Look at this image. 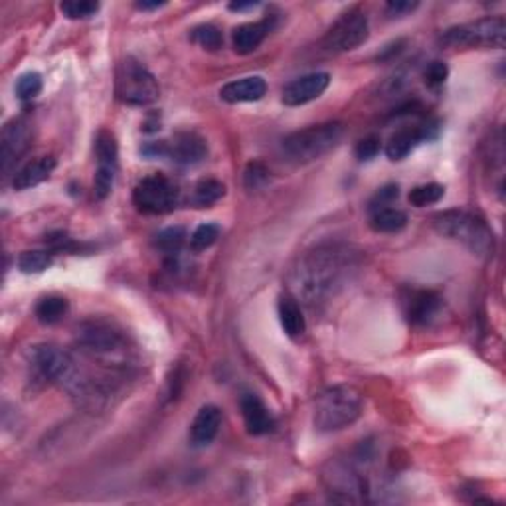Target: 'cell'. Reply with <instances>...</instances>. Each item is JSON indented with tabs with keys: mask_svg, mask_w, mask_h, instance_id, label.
<instances>
[{
	"mask_svg": "<svg viewBox=\"0 0 506 506\" xmlns=\"http://www.w3.org/2000/svg\"><path fill=\"white\" fill-rule=\"evenodd\" d=\"M360 267V251L346 243H323L305 251L289 274L291 295L308 307L329 303Z\"/></svg>",
	"mask_w": 506,
	"mask_h": 506,
	"instance_id": "6da1fadb",
	"label": "cell"
},
{
	"mask_svg": "<svg viewBox=\"0 0 506 506\" xmlns=\"http://www.w3.org/2000/svg\"><path fill=\"white\" fill-rule=\"evenodd\" d=\"M30 362L34 370L38 372L46 382L55 384V386H60L62 390L70 392L72 396L96 398L93 396V384L83 376L78 362L73 360L68 352L58 349V346L54 344L34 346V350L30 354Z\"/></svg>",
	"mask_w": 506,
	"mask_h": 506,
	"instance_id": "7a4b0ae2",
	"label": "cell"
},
{
	"mask_svg": "<svg viewBox=\"0 0 506 506\" xmlns=\"http://www.w3.org/2000/svg\"><path fill=\"white\" fill-rule=\"evenodd\" d=\"M434 228L439 236L457 241L473 256L493 257L494 233L479 214L468 210H445L434 215Z\"/></svg>",
	"mask_w": 506,
	"mask_h": 506,
	"instance_id": "3957f363",
	"label": "cell"
},
{
	"mask_svg": "<svg viewBox=\"0 0 506 506\" xmlns=\"http://www.w3.org/2000/svg\"><path fill=\"white\" fill-rule=\"evenodd\" d=\"M364 411L362 393L352 386H331L315 400V427L323 434H334L350 427Z\"/></svg>",
	"mask_w": 506,
	"mask_h": 506,
	"instance_id": "277c9868",
	"label": "cell"
},
{
	"mask_svg": "<svg viewBox=\"0 0 506 506\" xmlns=\"http://www.w3.org/2000/svg\"><path fill=\"white\" fill-rule=\"evenodd\" d=\"M342 135L344 125L339 121L299 129L281 140V155L285 156L287 163L293 164L315 163L329 155L341 143Z\"/></svg>",
	"mask_w": 506,
	"mask_h": 506,
	"instance_id": "5b68a950",
	"label": "cell"
},
{
	"mask_svg": "<svg viewBox=\"0 0 506 506\" xmlns=\"http://www.w3.org/2000/svg\"><path fill=\"white\" fill-rule=\"evenodd\" d=\"M447 48L502 50L506 42V22L502 16H486L475 22L451 26L439 38Z\"/></svg>",
	"mask_w": 506,
	"mask_h": 506,
	"instance_id": "8992f818",
	"label": "cell"
},
{
	"mask_svg": "<svg viewBox=\"0 0 506 506\" xmlns=\"http://www.w3.org/2000/svg\"><path fill=\"white\" fill-rule=\"evenodd\" d=\"M115 96L125 105L145 107L161 97L158 81L139 60L123 58L115 72Z\"/></svg>",
	"mask_w": 506,
	"mask_h": 506,
	"instance_id": "52a82bcc",
	"label": "cell"
},
{
	"mask_svg": "<svg viewBox=\"0 0 506 506\" xmlns=\"http://www.w3.org/2000/svg\"><path fill=\"white\" fill-rule=\"evenodd\" d=\"M181 202V190L164 174H151L139 181L133 190V204L143 214H168Z\"/></svg>",
	"mask_w": 506,
	"mask_h": 506,
	"instance_id": "ba28073f",
	"label": "cell"
},
{
	"mask_svg": "<svg viewBox=\"0 0 506 506\" xmlns=\"http://www.w3.org/2000/svg\"><path fill=\"white\" fill-rule=\"evenodd\" d=\"M368 16L364 14L358 8L344 13L339 21H336L329 32L323 38V48L333 54H342V52H352L368 40Z\"/></svg>",
	"mask_w": 506,
	"mask_h": 506,
	"instance_id": "9c48e42d",
	"label": "cell"
},
{
	"mask_svg": "<svg viewBox=\"0 0 506 506\" xmlns=\"http://www.w3.org/2000/svg\"><path fill=\"white\" fill-rule=\"evenodd\" d=\"M323 483L331 493V499L334 502H364L367 501L368 485L364 475H360L356 468L334 459L323 471Z\"/></svg>",
	"mask_w": 506,
	"mask_h": 506,
	"instance_id": "30bf717a",
	"label": "cell"
},
{
	"mask_svg": "<svg viewBox=\"0 0 506 506\" xmlns=\"http://www.w3.org/2000/svg\"><path fill=\"white\" fill-rule=\"evenodd\" d=\"M93 151H96L97 161L96 178H93V192H96L97 200H105L111 190H114L115 176L119 171V147L115 135L101 129L96 135Z\"/></svg>",
	"mask_w": 506,
	"mask_h": 506,
	"instance_id": "8fae6325",
	"label": "cell"
},
{
	"mask_svg": "<svg viewBox=\"0 0 506 506\" xmlns=\"http://www.w3.org/2000/svg\"><path fill=\"white\" fill-rule=\"evenodd\" d=\"M76 341L89 356H114L125 349V339L115 326L103 321H88L78 326Z\"/></svg>",
	"mask_w": 506,
	"mask_h": 506,
	"instance_id": "7c38bea8",
	"label": "cell"
},
{
	"mask_svg": "<svg viewBox=\"0 0 506 506\" xmlns=\"http://www.w3.org/2000/svg\"><path fill=\"white\" fill-rule=\"evenodd\" d=\"M401 307H404L408 323L414 326H427L442 313L443 299L431 289H406L401 293Z\"/></svg>",
	"mask_w": 506,
	"mask_h": 506,
	"instance_id": "4fadbf2b",
	"label": "cell"
},
{
	"mask_svg": "<svg viewBox=\"0 0 506 506\" xmlns=\"http://www.w3.org/2000/svg\"><path fill=\"white\" fill-rule=\"evenodd\" d=\"M32 140V129L26 119L18 117L8 121L3 127V135H0V161H3V173L4 176L11 174L13 166L18 163L28 145Z\"/></svg>",
	"mask_w": 506,
	"mask_h": 506,
	"instance_id": "5bb4252c",
	"label": "cell"
},
{
	"mask_svg": "<svg viewBox=\"0 0 506 506\" xmlns=\"http://www.w3.org/2000/svg\"><path fill=\"white\" fill-rule=\"evenodd\" d=\"M331 83V76L326 72H313L307 73V76L297 78L293 81H289L281 93V101L285 103L287 107H301L318 99L326 91Z\"/></svg>",
	"mask_w": 506,
	"mask_h": 506,
	"instance_id": "9a60e30c",
	"label": "cell"
},
{
	"mask_svg": "<svg viewBox=\"0 0 506 506\" xmlns=\"http://www.w3.org/2000/svg\"><path fill=\"white\" fill-rule=\"evenodd\" d=\"M206 155H208L206 140L200 135L190 133V131L176 133L173 140H166V156L181 166L198 164L204 161Z\"/></svg>",
	"mask_w": 506,
	"mask_h": 506,
	"instance_id": "2e32d148",
	"label": "cell"
},
{
	"mask_svg": "<svg viewBox=\"0 0 506 506\" xmlns=\"http://www.w3.org/2000/svg\"><path fill=\"white\" fill-rule=\"evenodd\" d=\"M240 408H241L243 424H246L249 435L257 437V435H266L269 434V431H274L275 419L274 416H271L267 406L261 401L259 396H256V393H243L240 400Z\"/></svg>",
	"mask_w": 506,
	"mask_h": 506,
	"instance_id": "e0dca14e",
	"label": "cell"
},
{
	"mask_svg": "<svg viewBox=\"0 0 506 506\" xmlns=\"http://www.w3.org/2000/svg\"><path fill=\"white\" fill-rule=\"evenodd\" d=\"M274 21L275 18L271 16V18H264V21H259V22H248V24L233 28L232 44H233V50H236V54L248 55V54L256 52L267 38V34L274 30Z\"/></svg>",
	"mask_w": 506,
	"mask_h": 506,
	"instance_id": "ac0fdd59",
	"label": "cell"
},
{
	"mask_svg": "<svg viewBox=\"0 0 506 506\" xmlns=\"http://www.w3.org/2000/svg\"><path fill=\"white\" fill-rule=\"evenodd\" d=\"M267 93V83L261 76H248L226 83L220 89V99L226 103H253L264 99Z\"/></svg>",
	"mask_w": 506,
	"mask_h": 506,
	"instance_id": "d6986e66",
	"label": "cell"
},
{
	"mask_svg": "<svg viewBox=\"0 0 506 506\" xmlns=\"http://www.w3.org/2000/svg\"><path fill=\"white\" fill-rule=\"evenodd\" d=\"M429 129L431 125H416L396 131L386 143V155L390 161H404L419 143L429 139Z\"/></svg>",
	"mask_w": 506,
	"mask_h": 506,
	"instance_id": "ffe728a7",
	"label": "cell"
},
{
	"mask_svg": "<svg viewBox=\"0 0 506 506\" xmlns=\"http://www.w3.org/2000/svg\"><path fill=\"white\" fill-rule=\"evenodd\" d=\"M222 427V411L215 406H204L196 414L190 426V439L194 445H210Z\"/></svg>",
	"mask_w": 506,
	"mask_h": 506,
	"instance_id": "44dd1931",
	"label": "cell"
},
{
	"mask_svg": "<svg viewBox=\"0 0 506 506\" xmlns=\"http://www.w3.org/2000/svg\"><path fill=\"white\" fill-rule=\"evenodd\" d=\"M54 171H55V158L54 156L34 158V161L26 163L21 168V171L14 174L13 186L16 190L34 189V186H38V184L48 181Z\"/></svg>",
	"mask_w": 506,
	"mask_h": 506,
	"instance_id": "7402d4cb",
	"label": "cell"
},
{
	"mask_svg": "<svg viewBox=\"0 0 506 506\" xmlns=\"http://www.w3.org/2000/svg\"><path fill=\"white\" fill-rule=\"evenodd\" d=\"M277 315H279L281 329L285 331L289 339H295V341L301 339L307 331V323H305V315L301 311V305H299V301L293 295L279 297Z\"/></svg>",
	"mask_w": 506,
	"mask_h": 506,
	"instance_id": "603a6c76",
	"label": "cell"
},
{
	"mask_svg": "<svg viewBox=\"0 0 506 506\" xmlns=\"http://www.w3.org/2000/svg\"><path fill=\"white\" fill-rule=\"evenodd\" d=\"M408 226V215L392 206L370 210V228L376 233H396Z\"/></svg>",
	"mask_w": 506,
	"mask_h": 506,
	"instance_id": "cb8c5ba5",
	"label": "cell"
},
{
	"mask_svg": "<svg viewBox=\"0 0 506 506\" xmlns=\"http://www.w3.org/2000/svg\"><path fill=\"white\" fill-rule=\"evenodd\" d=\"M68 311H70L68 299H63L60 295H48L40 299L34 313L42 325H55L68 315Z\"/></svg>",
	"mask_w": 506,
	"mask_h": 506,
	"instance_id": "d4e9b609",
	"label": "cell"
},
{
	"mask_svg": "<svg viewBox=\"0 0 506 506\" xmlns=\"http://www.w3.org/2000/svg\"><path fill=\"white\" fill-rule=\"evenodd\" d=\"M226 196V186L215 178H204L192 190V204L196 208H208Z\"/></svg>",
	"mask_w": 506,
	"mask_h": 506,
	"instance_id": "484cf974",
	"label": "cell"
},
{
	"mask_svg": "<svg viewBox=\"0 0 506 506\" xmlns=\"http://www.w3.org/2000/svg\"><path fill=\"white\" fill-rule=\"evenodd\" d=\"M52 266V253L50 251H40V249H32V251H24L18 257V269L22 274H44L46 269Z\"/></svg>",
	"mask_w": 506,
	"mask_h": 506,
	"instance_id": "4316f807",
	"label": "cell"
},
{
	"mask_svg": "<svg viewBox=\"0 0 506 506\" xmlns=\"http://www.w3.org/2000/svg\"><path fill=\"white\" fill-rule=\"evenodd\" d=\"M445 196V189L442 184L437 182H429V184H421L416 186L414 190L409 192L408 200L411 206H416V208H426V206L431 204H437Z\"/></svg>",
	"mask_w": 506,
	"mask_h": 506,
	"instance_id": "83f0119b",
	"label": "cell"
},
{
	"mask_svg": "<svg viewBox=\"0 0 506 506\" xmlns=\"http://www.w3.org/2000/svg\"><path fill=\"white\" fill-rule=\"evenodd\" d=\"M190 38H192V42L202 46L204 50H210V52L220 50L222 44H223V36L220 32V28L214 26V24L196 26L194 30L190 32Z\"/></svg>",
	"mask_w": 506,
	"mask_h": 506,
	"instance_id": "f1b7e54d",
	"label": "cell"
},
{
	"mask_svg": "<svg viewBox=\"0 0 506 506\" xmlns=\"http://www.w3.org/2000/svg\"><path fill=\"white\" fill-rule=\"evenodd\" d=\"M186 232L184 228H166L156 236V246L161 248L166 256H178V251L184 246Z\"/></svg>",
	"mask_w": 506,
	"mask_h": 506,
	"instance_id": "f546056e",
	"label": "cell"
},
{
	"mask_svg": "<svg viewBox=\"0 0 506 506\" xmlns=\"http://www.w3.org/2000/svg\"><path fill=\"white\" fill-rule=\"evenodd\" d=\"M220 238V226L218 223H202L194 230V233L190 236V248L194 251H204L212 248L215 241Z\"/></svg>",
	"mask_w": 506,
	"mask_h": 506,
	"instance_id": "4dcf8cb0",
	"label": "cell"
},
{
	"mask_svg": "<svg viewBox=\"0 0 506 506\" xmlns=\"http://www.w3.org/2000/svg\"><path fill=\"white\" fill-rule=\"evenodd\" d=\"M42 91V76L36 72H28L16 81V96L22 101H30L38 97Z\"/></svg>",
	"mask_w": 506,
	"mask_h": 506,
	"instance_id": "1f68e13d",
	"label": "cell"
},
{
	"mask_svg": "<svg viewBox=\"0 0 506 506\" xmlns=\"http://www.w3.org/2000/svg\"><path fill=\"white\" fill-rule=\"evenodd\" d=\"M267 182H269V168L264 163L253 161L246 166V173H243V186H246L248 190L264 189Z\"/></svg>",
	"mask_w": 506,
	"mask_h": 506,
	"instance_id": "d6a6232c",
	"label": "cell"
},
{
	"mask_svg": "<svg viewBox=\"0 0 506 506\" xmlns=\"http://www.w3.org/2000/svg\"><path fill=\"white\" fill-rule=\"evenodd\" d=\"M60 11L70 21H83V18H91L99 11V3H88V0H80V3H62Z\"/></svg>",
	"mask_w": 506,
	"mask_h": 506,
	"instance_id": "836d02e7",
	"label": "cell"
},
{
	"mask_svg": "<svg viewBox=\"0 0 506 506\" xmlns=\"http://www.w3.org/2000/svg\"><path fill=\"white\" fill-rule=\"evenodd\" d=\"M380 153V139L378 137H367L362 139L358 145H356V156L360 158V161H372V158H376Z\"/></svg>",
	"mask_w": 506,
	"mask_h": 506,
	"instance_id": "e575fe53",
	"label": "cell"
},
{
	"mask_svg": "<svg viewBox=\"0 0 506 506\" xmlns=\"http://www.w3.org/2000/svg\"><path fill=\"white\" fill-rule=\"evenodd\" d=\"M400 196V189L398 184H388L380 189V192L374 196V200L370 202V210H376V208H384V206H392L393 200H398Z\"/></svg>",
	"mask_w": 506,
	"mask_h": 506,
	"instance_id": "d590c367",
	"label": "cell"
},
{
	"mask_svg": "<svg viewBox=\"0 0 506 506\" xmlns=\"http://www.w3.org/2000/svg\"><path fill=\"white\" fill-rule=\"evenodd\" d=\"M449 76V70L443 62H431L427 68H426V81L429 86H442V83L447 80Z\"/></svg>",
	"mask_w": 506,
	"mask_h": 506,
	"instance_id": "8d00e7d4",
	"label": "cell"
},
{
	"mask_svg": "<svg viewBox=\"0 0 506 506\" xmlns=\"http://www.w3.org/2000/svg\"><path fill=\"white\" fill-rule=\"evenodd\" d=\"M419 4L417 3H388L386 13L390 18H400L408 13H414Z\"/></svg>",
	"mask_w": 506,
	"mask_h": 506,
	"instance_id": "74e56055",
	"label": "cell"
},
{
	"mask_svg": "<svg viewBox=\"0 0 506 506\" xmlns=\"http://www.w3.org/2000/svg\"><path fill=\"white\" fill-rule=\"evenodd\" d=\"M166 3H158V0H155V3H137V8L139 11H158V8H163Z\"/></svg>",
	"mask_w": 506,
	"mask_h": 506,
	"instance_id": "f35d334b",
	"label": "cell"
},
{
	"mask_svg": "<svg viewBox=\"0 0 506 506\" xmlns=\"http://www.w3.org/2000/svg\"><path fill=\"white\" fill-rule=\"evenodd\" d=\"M257 3H232L230 11L233 13H241V11H249V8H256Z\"/></svg>",
	"mask_w": 506,
	"mask_h": 506,
	"instance_id": "ab89813d",
	"label": "cell"
}]
</instances>
